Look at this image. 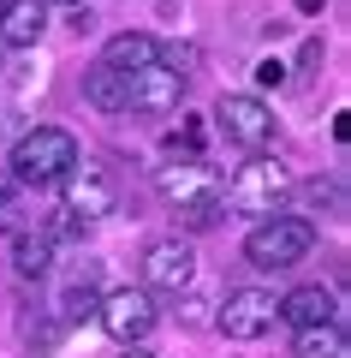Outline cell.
<instances>
[{
	"mask_svg": "<svg viewBox=\"0 0 351 358\" xmlns=\"http://www.w3.org/2000/svg\"><path fill=\"white\" fill-rule=\"evenodd\" d=\"M286 197H292L286 162H280V155H251V162L232 173V185L221 192V209H232V215H274Z\"/></svg>",
	"mask_w": 351,
	"mask_h": 358,
	"instance_id": "6da1fadb",
	"label": "cell"
},
{
	"mask_svg": "<svg viewBox=\"0 0 351 358\" xmlns=\"http://www.w3.org/2000/svg\"><path fill=\"white\" fill-rule=\"evenodd\" d=\"M72 167H77V138L60 131V126L24 131L18 150H13V179H18V185H60Z\"/></svg>",
	"mask_w": 351,
	"mask_h": 358,
	"instance_id": "7a4b0ae2",
	"label": "cell"
},
{
	"mask_svg": "<svg viewBox=\"0 0 351 358\" xmlns=\"http://www.w3.org/2000/svg\"><path fill=\"white\" fill-rule=\"evenodd\" d=\"M310 245H315V227L304 215H262L244 239V257L256 268H292L310 257Z\"/></svg>",
	"mask_w": 351,
	"mask_h": 358,
	"instance_id": "3957f363",
	"label": "cell"
},
{
	"mask_svg": "<svg viewBox=\"0 0 351 358\" xmlns=\"http://www.w3.org/2000/svg\"><path fill=\"white\" fill-rule=\"evenodd\" d=\"M60 197H66L60 215L66 221H84V227L119 209V185H113V173H107V167H89V162H77L72 173L60 179Z\"/></svg>",
	"mask_w": 351,
	"mask_h": 358,
	"instance_id": "277c9868",
	"label": "cell"
},
{
	"mask_svg": "<svg viewBox=\"0 0 351 358\" xmlns=\"http://www.w3.org/2000/svg\"><path fill=\"white\" fill-rule=\"evenodd\" d=\"M155 192L167 197V203L185 215V209H202V203H221V192H226V179L214 173L209 162H167V167H155Z\"/></svg>",
	"mask_w": 351,
	"mask_h": 358,
	"instance_id": "5b68a950",
	"label": "cell"
},
{
	"mask_svg": "<svg viewBox=\"0 0 351 358\" xmlns=\"http://www.w3.org/2000/svg\"><path fill=\"white\" fill-rule=\"evenodd\" d=\"M214 126L251 155H262L268 143H274V114H268L262 96H221V102H214Z\"/></svg>",
	"mask_w": 351,
	"mask_h": 358,
	"instance_id": "8992f818",
	"label": "cell"
},
{
	"mask_svg": "<svg viewBox=\"0 0 351 358\" xmlns=\"http://www.w3.org/2000/svg\"><path fill=\"white\" fill-rule=\"evenodd\" d=\"M96 317L119 346H137L155 329V293H143V287H113V293H101Z\"/></svg>",
	"mask_w": 351,
	"mask_h": 358,
	"instance_id": "52a82bcc",
	"label": "cell"
},
{
	"mask_svg": "<svg viewBox=\"0 0 351 358\" xmlns=\"http://www.w3.org/2000/svg\"><path fill=\"white\" fill-rule=\"evenodd\" d=\"M274 322H280L274 293H262V287H239V293H226V305H214V329L226 341H262Z\"/></svg>",
	"mask_w": 351,
	"mask_h": 358,
	"instance_id": "ba28073f",
	"label": "cell"
},
{
	"mask_svg": "<svg viewBox=\"0 0 351 358\" xmlns=\"http://www.w3.org/2000/svg\"><path fill=\"white\" fill-rule=\"evenodd\" d=\"M197 281V251H191L185 239H161L143 251V293H185V287Z\"/></svg>",
	"mask_w": 351,
	"mask_h": 358,
	"instance_id": "9c48e42d",
	"label": "cell"
},
{
	"mask_svg": "<svg viewBox=\"0 0 351 358\" xmlns=\"http://www.w3.org/2000/svg\"><path fill=\"white\" fill-rule=\"evenodd\" d=\"M179 102H185V78L161 60L126 78V108H137V114H173Z\"/></svg>",
	"mask_w": 351,
	"mask_h": 358,
	"instance_id": "30bf717a",
	"label": "cell"
},
{
	"mask_svg": "<svg viewBox=\"0 0 351 358\" xmlns=\"http://www.w3.org/2000/svg\"><path fill=\"white\" fill-rule=\"evenodd\" d=\"M274 317L292 329H322V322H339V305L327 287H292L286 299H274Z\"/></svg>",
	"mask_w": 351,
	"mask_h": 358,
	"instance_id": "8fae6325",
	"label": "cell"
},
{
	"mask_svg": "<svg viewBox=\"0 0 351 358\" xmlns=\"http://www.w3.org/2000/svg\"><path fill=\"white\" fill-rule=\"evenodd\" d=\"M48 30V6L42 0H6L0 6V42L6 48H36Z\"/></svg>",
	"mask_w": 351,
	"mask_h": 358,
	"instance_id": "7c38bea8",
	"label": "cell"
},
{
	"mask_svg": "<svg viewBox=\"0 0 351 358\" xmlns=\"http://www.w3.org/2000/svg\"><path fill=\"white\" fill-rule=\"evenodd\" d=\"M101 263H77L72 275H66V287H60V317L66 322H77V317H96V305H101Z\"/></svg>",
	"mask_w": 351,
	"mask_h": 358,
	"instance_id": "4fadbf2b",
	"label": "cell"
},
{
	"mask_svg": "<svg viewBox=\"0 0 351 358\" xmlns=\"http://www.w3.org/2000/svg\"><path fill=\"white\" fill-rule=\"evenodd\" d=\"M155 54L161 48H155L149 30H119V36H107V54H101V60L131 78V72H143V66H155Z\"/></svg>",
	"mask_w": 351,
	"mask_h": 358,
	"instance_id": "5bb4252c",
	"label": "cell"
},
{
	"mask_svg": "<svg viewBox=\"0 0 351 358\" xmlns=\"http://www.w3.org/2000/svg\"><path fill=\"white\" fill-rule=\"evenodd\" d=\"M84 96H89V108H101V114H126V72H113L107 60L84 66Z\"/></svg>",
	"mask_w": 351,
	"mask_h": 358,
	"instance_id": "9a60e30c",
	"label": "cell"
},
{
	"mask_svg": "<svg viewBox=\"0 0 351 358\" xmlns=\"http://www.w3.org/2000/svg\"><path fill=\"white\" fill-rule=\"evenodd\" d=\"M48 263H54V239L48 233H13V268L24 275V281L48 275Z\"/></svg>",
	"mask_w": 351,
	"mask_h": 358,
	"instance_id": "2e32d148",
	"label": "cell"
},
{
	"mask_svg": "<svg viewBox=\"0 0 351 358\" xmlns=\"http://www.w3.org/2000/svg\"><path fill=\"white\" fill-rule=\"evenodd\" d=\"M298 358H351L345 329H339V322H322V329H298Z\"/></svg>",
	"mask_w": 351,
	"mask_h": 358,
	"instance_id": "e0dca14e",
	"label": "cell"
},
{
	"mask_svg": "<svg viewBox=\"0 0 351 358\" xmlns=\"http://www.w3.org/2000/svg\"><path fill=\"white\" fill-rule=\"evenodd\" d=\"M292 192L304 197V209H327V215H339V185H327V179H310V185H292Z\"/></svg>",
	"mask_w": 351,
	"mask_h": 358,
	"instance_id": "ac0fdd59",
	"label": "cell"
},
{
	"mask_svg": "<svg viewBox=\"0 0 351 358\" xmlns=\"http://www.w3.org/2000/svg\"><path fill=\"white\" fill-rule=\"evenodd\" d=\"M179 322H185V329H214V299L209 293H185L179 299Z\"/></svg>",
	"mask_w": 351,
	"mask_h": 358,
	"instance_id": "d6986e66",
	"label": "cell"
},
{
	"mask_svg": "<svg viewBox=\"0 0 351 358\" xmlns=\"http://www.w3.org/2000/svg\"><path fill=\"white\" fill-rule=\"evenodd\" d=\"M286 72H292V66H280V60H256V84H262V90H280Z\"/></svg>",
	"mask_w": 351,
	"mask_h": 358,
	"instance_id": "ffe728a7",
	"label": "cell"
},
{
	"mask_svg": "<svg viewBox=\"0 0 351 358\" xmlns=\"http://www.w3.org/2000/svg\"><path fill=\"white\" fill-rule=\"evenodd\" d=\"M202 138H209V126H202V120L191 114V120H185V143H191V150H202Z\"/></svg>",
	"mask_w": 351,
	"mask_h": 358,
	"instance_id": "44dd1931",
	"label": "cell"
},
{
	"mask_svg": "<svg viewBox=\"0 0 351 358\" xmlns=\"http://www.w3.org/2000/svg\"><path fill=\"white\" fill-rule=\"evenodd\" d=\"M298 66H304V72H310V66H322V42H315V36L304 42V54H298Z\"/></svg>",
	"mask_w": 351,
	"mask_h": 358,
	"instance_id": "7402d4cb",
	"label": "cell"
},
{
	"mask_svg": "<svg viewBox=\"0 0 351 358\" xmlns=\"http://www.w3.org/2000/svg\"><path fill=\"white\" fill-rule=\"evenodd\" d=\"M13 215V185H6V179H0V221Z\"/></svg>",
	"mask_w": 351,
	"mask_h": 358,
	"instance_id": "603a6c76",
	"label": "cell"
},
{
	"mask_svg": "<svg viewBox=\"0 0 351 358\" xmlns=\"http://www.w3.org/2000/svg\"><path fill=\"white\" fill-rule=\"evenodd\" d=\"M42 6H66V13H77V6H89V0H42Z\"/></svg>",
	"mask_w": 351,
	"mask_h": 358,
	"instance_id": "cb8c5ba5",
	"label": "cell"
},
{
	"mask_svg": "<svg viewBox=\"0 0 351 358\" xmlns=\"http://www.w3.org/2000/svg\"><path fill=\"white\" fill-rule=\"evenodd\" d=\"M322 6H327V0H298V13H322Z\"/></svg>",
	"mask_w": 351,
	"mask_h": 358,
	"instance_id": "d4e9b609",
	"label": "cell"
},
{
	"mask_svg": "<svg viewBox=\"0 0 351 358\" xmlns=\"http://www.w3.org/2000/svg\"><path fill=\"white\" fill-rule=\"evenodd\" d=\"M126 358H155V352H143V346H126Z\"/></svg>",
	"mask_w": 351,
	"mask_h": 358,
	"instance_id": "484cf974",
	"label": "cell"
},
{
	"mask_svg": "<svg viewBox=\"0 0 351 358\" xmlns=\"http://www.w3.org/2000/svg\"><path fill=\"white\" fill-rule=\"evenodd\" d=\"M0 6H6V0H0Z\"/></svg>",
	"mask_w": 351,
	"mask_h": 358,
	"instance_id": "4316f807",
	"label": "cell"
}]
</instances>
